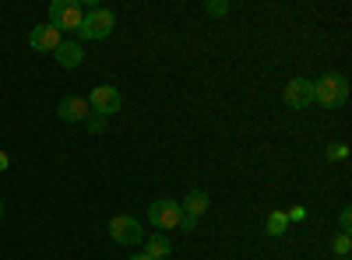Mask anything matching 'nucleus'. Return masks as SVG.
Instances as JSON below:
<instances>
[{
    "label": "nucleus",
    "mask_w": 352,
    "mask_h": 260,
    "mask_svg": "<svg viewBox=\"0 0 352 260\" xmlns=\"http://www.w3.org/2000/svg\"><path fill=\"white\" fill-rule=\"evenodd\" d=\"M349 99V81L342 74H324L314 81V102H320L324 109H338Z\"/></svg>",
    "instance_id": "nucleus-1"
},
{
    "label": "nucleus",
    "mask_w": 352,
    "mask_h": 260,
    "mask_svg": "<svg viewBox=\"0 0 352 260\" xmlns=\"http://www.w3.org/2000/svg\"><path fill=\"white\" fill-rule=\"evenodd\" d=\"M81 21H85V11L78 0H53L50 4V25L56 32H78Z\"/></svg>",
    "instance_id": "nucleus-2"
},
{
    "label": "nucleus",
    "mask_w": 352,
    "mask_h": 260,
    "mask_svg": "<svg viewBox=\"0 0 352 260\" xmlns=\"http://www.w3.org/2000/svg\"><path fill=\"white\" fill-rule=\"evenodd\" d=\"M113 25H116L113 11L92 8V11H85V21H81V28H78V36H81V39H106V36L113 32Z\"/></svg>",
    "instance_id": "nucleus-3"
},
{
    "label": "nucleus",
    "mask_w": 352,
    "mask_h": 260,
    "mask_svg": "<svg viewBox=\"0 0 352 260\" xmlns=\"http://www.w3.org/2000/svg\"><path fill=\"white\" fill-rule=\"evenodd\" d=\"M109 236H113V243H120V246H138L144 239V228H141V222L134 215H116L109 222Z\"/></svg>",
    "instance_id": "nucleus-4"
},
{
    "label": "nucleus",
    "mask_w": 352,
    "mask_h": 260,
    "mask_svg": "<svg viewBox=\"0 0 352 260\" xmlns=\"http://www.w3.org/2000/svg\"><path fill=\"white\" fill-rule=\"evenodd\" d=\"M120 106H124V99H120V92L113 88V84H96L92 88V95H88V109L92 113H99V117H113V113H120Z\"/></svg>",
    "instance_id": "nucleus-5"
},
{
    "label": "nucleus",
    "mask_w": 352,
    "mask_h": 260,
    "mask_svg": "<svg viewBox=\"0 0 352 260\" xmlns=\"http://www.w3.org/2000/svg\"><path fill=\"white\" fill-rule=\"evenodd\" d=\"M180 200H169V197H162V200H155V204L148 208V222L159 228V233H169V228H176L180 225Z\"/></svg>",
    "instance_id": "nucleus-6"
},
{
    "label": "nucleus",
    "mask_w": 352,
    "mask_h": 260,
    "mask_svg": "<svg viewBox=\"0 0 352 260\" xmlns=\"http://www.w3.org/2000/svg\"><path fill=\"white\" fill-rule=\"evenodd\" d=\"M314 102V81L310 78H292L285 84V106L289 109H307Z\"/></svg>",
    "instance_id": "nucleus-7"
},
{
    "label": "nucleus",
    "mask_w": 352,
    "mask_h": 260,
    "mask_svg": "<svg viewBox=\"0 0 352 260\" xmlns=\"http://www.w3.org/2000/svg\"><path fill=\"white\" fill-rule=\"evenodd\" d=\"M56 113H60V120H67V123H85L92 109H88V99H81V95H67V99H60Z\"/></svg>",
    "instance_id": "nucleus-8"
},
{
    "label": "nucleus",
    "mask_w": 352,
    "mask_h": 260,
    "mask_svg": "<svg viewBox=\"0 0 352 260\" xmlns=\"http://www.w3.org/2000/svg\"><path fill=\"white\" fill-rule=\"evenodd\" d=\"M28 43H32V49H39V53H56V46H60L64 39H60V32H56L53 25H36L32 36H28Z\"/></svg>",
    "instance_id": "nucleus-9"
},
{
    "label": "nucleus",
    "mask_w": 352,
    "mask_h": 260,
    "mask_svg": "<svg viewBox=\"0 0 352 260\" xmlns=\"http://www.w3.org/2000/svg\"><path fill=\"white\" fill-rule=\"evenodd\" d=\"M208 204H212V197L204 193V190H190V193L184 197L180 211H184V215H194V218H201L204 211H208Z\"/></svg>",
    "instance_id": "nucleus-10"
},
{
    "label": "nucleus",
    "mask_w": 352,
    "mask_h": 260,
    "mask_svg": "<svg viewBox=\"0 0 352 260\" xmlns=\"http://www.w3.org/2000/svg\"><path fill=\"white\" fill-rule=\"evenodd\" d=\"M56 60H60V67H81L85 53H81L78 43H60L56 46Z\"/></svg>",
    "instance_id": "nucleus-11"
},
{
    "label": "nucleus",
    "mask_w": 352,
    "mask_h": 260,
    "mask_svg": "<svg viewBox=\"0 0 352 260\" xmlns=\"http://www.w3.org/2000/svg\"><path fill=\"white\" fill-rule=\"evenodd\" d=\"M144 253H148L152 260H166V257L173 253V246H169L166 233H155V236H148V243H144Z\"/></svg>",
    "instance_id": "nucleus-12"
},
{
    "label": "nucleus",
    "mask_w": 352,
    "mask_h": 260,
    "mask_svg": "<svg viewBox=\"0 0 352 260\" xmlns=\"http://www.w3.org/2000/svg\"><path fill=\"white\" fill-rule=\"evenodd\" d=\"M264 228H268V236H285L289 218H285L282 211H272V215H268V225H264Z\"/></svg>",
    "instance_id": "nucleus-13"
},
{
    "label": "nucleus",
    "mask_w": 352,
    "mask_h": 260,
    "mask_svg": "<svg viewBox=\"0 0 352 260\" xmlns=\"http://www.w3.org/2000/svg\"><path fill=\"white\" fill-rule=\"evenodd\" d=\"M349 250H352V239H349V233H342V236L335 239V253H338V257H349Z\"/></svg>",
    "instance_id": "nucleus-14"
},
{
    "label": "nucleus",
    "mask_w": 352,
    "mask_h": 260,
    "mask_svg": "<svg viewBox=\"0 0 352 260\" xmlns=\"http://www.w3.org/2000/svg\"><path fill=\"white\" fill-rule=\"evenodd\" d=\"M324 155H328V162H342V158L349 155V148H345V144H331V148H328Z\"/></svg>",
    "instance_id": "nucleus-15"
},
{
    "label": "nucleus",
    "mask_w": 352,
    "mask_h": 260,
    "mask_svg": "<svg viewBox=\"0 0 352 260\" xmlns=\"http://www.w3.org/2000/svg\"><path fill=\"white\" fill-rule=\"evenodd\" d=\"M176 228H180V233H194L197 218H194V215H180V225H176Z\"/></svg>",
    "instance_id": "nucleus-16"
},
{
    "label": "nucleus",
    "mask_w": 352,
    "mask_h": 260,
    "mask_svg": "<svg viewBox=\"0 0 352 260\" xmlns=\"http://www.w3.org/2000/svg\"><path fill=\"white\" fill-rule=\"evenodd\" d=\"M85 123H88V130H102V127H106V117H99V113H88Z\"/></svg>",
    "instance_id": "nucleus-17"
},
{
    "label": "nucleus",
    "mask_w": 352,
    "mask_h": 260,
    "mask_svg": "<svg viewBox=\"0 0 352 260\" xmlns=\"http://www.w3.org/2000/svg\"><path fill=\"white\" fill-rule=\"evenodd\" d=\"M204 11H208V14H219V18H222V14L229 11V4H226V0H219V4H215V0H212V4L204 8Z\"/></svg>",
    "instance_id": "nucleus-18"
},
{
    "label": "nucleus",
    "mask_w": 352,
    "mask_h": 260,
    "mask_svg": "<svg viewBox=\"0 0 352 260\" xmlns=\"http://www.w3.org/2000/svg\"><path fill=\"white\" fill-rule=\"evenodd\" d=\"M338 225H342V233H349V228H352V211H349V208L342 211V218H338Z\"/></svg>",
    "instance_id": "nucleus-19"
},
{
    "label": "nucleus",
    "mask_w": 352,
    "mask_h": 260,
    "mask_svg": "<svg viewBox=\"0 0 352 260\" xmlns=\"http://www.w3.org/2000/svg\"><path fill=\"white\" fill-rule=\"evenodd\" d=\"M285 218H289V222H303V218H307V211H303V208H292Z\"/></svg>",
    "instance_id": "nucleus-20"
},
{
    "label": "nucleus",
    "mask_w": 352,
    "mask_h": 260,
    "mask_svg": "<svg viewBox=\"0 0 352 260\" xmlns=\"http://www.w3.org/2000/svg\"><path fill=\"white\" fill-rule=\"evenodd\" d=\"M8 165H11V158H8L4 152H0V172H8Z\"/></svg>",
    "instance_id": "nucleus-21"
},
{
    "label": "nucleus",
    "mask_w": 352,
    "mask_h": 260,
    "mask_svg": "<svg viewBox=\"0 0 352 260\" xmlns=\"http://www.w3.org/2000/svg\"><path fill=\"white\" fill-rule=\"evenodd\" d=\"M131 260H152V257H148V253H134Z\"/></svg>",
    "instance_id": "nucleus-22"
},
{
    "label": "nucleus",
    "mask_w": 352,
    "mask_h": 260,
    "mask_svg": "<svg viewBox=\"0 0 352 260\" xmlns=\"http://www.w3.org/2000/svg\"><path fill=\"white\" fill-rule=\"evenodd\" d=\"M0 218H4V204H0Z\"/></svg>",
    "instance_id": "nucleus-23"
},
{
    "label": "nucleus",
    "mask_w": 352,
    "mask_h": 260,
    "mask_svg": "<svg viewBox=\"0 0 352 260\" xmlns=\"http://www.w3.org/2000/svg\"><path fill=\"white\" fill-rule=\"evenodd\" d=\"M338 260H349V257H338Z\"/></svg>",
    "instance_id": "nucleus-24"
}]
</instances>
